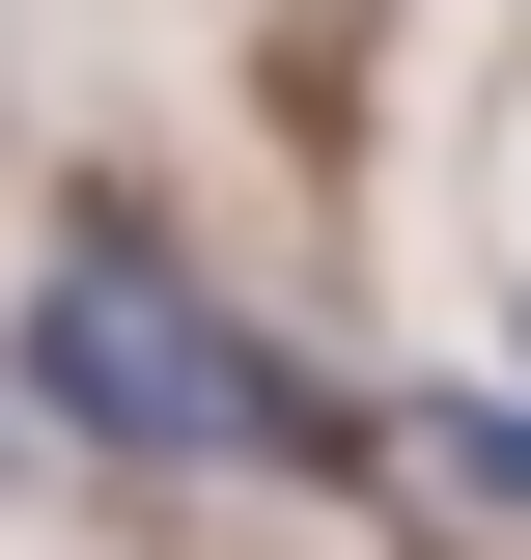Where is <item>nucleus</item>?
I'll use <instances>...</instances> for the list:
<instances>
[{
	"label": "nucleus",
	"instance_id": "nucleus-1",
	"mask_svg": "<svg viewBox=\"0 0 531 560\" xmlns=\"http://www.w3.org/2000/svg\"><path fill=\"white\" fill-rule=\"evenodd\" d=\"M0 364H28V420H57L84 477H335V448H364V420H335V393H308V364H280L140 197H57V253H28Z\"/></svg>",
	"mask_w": 531,
	"mask_h": 560
}]
</instances>
